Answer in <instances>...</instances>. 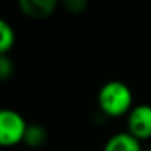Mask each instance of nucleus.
<instances>
[{
  "instance_id": "f257e3e1",
  "label": "nucleus",
  "mask_w": 151,
  "mask_h": 151,
  "mask_svg": "<svg viewBox=\"0 0 151 151\" xmlns=\"http://www.w3.org/2000/svg\"><path fill=\"white\" fill-rule=\"evenodd\" d=\"M98 107L101 114L110 119L127 116L135 107L132 89L120 80L107 82L98 92Z\"/></svg>"
},
{
  "instance_id": "6e6552de",
  "label": "nucleus",
  "mask_w": 151,
  "mask_h": 151,
  "mask_svg": "<svg viewBox=\"0 0 151 151\" xmlns=\"http://www.w3.org/2000/svg\"><path fill=\"white\" fill-rule=\"evenodd\" d=\"M59 5L65 12L71 15H80L88 9L89 0H59Z\"/></svg>"
},
{
  "instance_id": "9d476101",
  "label": "nucleus",
  "mask_w": 151,
  "mask_h": 151,
  "mask_svg": "<svg viewBox=\"0 0 151 151\" xmlns=\"http://www.w3.org/2000/svg\"><path fill=\"white\" fill-rule=\"evenodd\" d=\"M22 151H36V150H30V148H27V150H22Z\"/></svg>"
},
{
  "instance_id": "9b49d317",
  "label": "nucleus",
  "mask_w": 151,
  "mask_h": 151,
  "mask_svg": "<svg viewBox=\"0 0 151 151\" xmlns=\"http://www.w3.org/2000/svg\"><path fill=\"white\" fill-rule=\"evenodd\" d=\"M144 151H151V148H145V150H144Z\"/></svg>"
},
{
  "instance_id": "423d86ee",
  "label": "nucleus",
  "mask_w": 151,
  "mask_h": 151,
  "mask_svg": "<svg viewBox=\"0 0 151 151\" xmlns=\"http://www.w3.org/2000/svg\"><path fill=\"white\" fill-rule=\"evenodd\" d=\"M46 141H47V130L43 124H39V123L28 124V129L24 138V144L27 145V148L37 150L42 145H45Z\"/></svg>"
},
{
  "instance_id": "f03ea898",
  "label": "nucleus",
  "mask_w": 151,
  "mask_h": 151,
  "mask_svg": "<svg viewBox=\"0 0 151 151\" xmlns=\"http://www.w3.org/2000/svg\"><path fill=\"white\" fill-rule=\"evenodd\" d=\"M28 123L22 114L12 108L0 111V145L12 148L24 142Z\"/></svg>"
},
{
  "instance_id": "39448f33",
  "label": "nucleus",
  "mask_w": 151,
  "mask_h": 151,
  "mask_svg": "<svg viewBox=\"0 0 151 151\" xmlns=\"http://www.w3.org/2000/svg\"><path fill=\"white\" fill-rule=\"evenodd\" d=\"M102 151H144V148L142 142L126 130L110 136L104 144Z\"/></svg>"
},
{
  "instance_id": "1a4fd4ad",
  "label": "nucleus",
  "mask_w": 151,
  "mask_h": 151,
  "mask_svg": "<svg viewBox=\"0 0 151 151\" xmlns=\"http://www.w3.org/2000/svg\"><path fill=\"white\" fill-rule=\"evenodd\" d=\"M14 74V61L8 53L0 55V79L3 82L9 80V77Z\"/></svg>"
},
{
  "instance_id": "0eeeda50",
  "label": "nucleus",
  "mask_w": 151,
  "mask_h": 151,
  "mask_svg": "<svg viewBox=\"0 0 151 151\" xmlns=\"http://www.w3.org/2000/svg\"><path fill=\"white\" fill-rule=\"evenodd\" d=\"M17 42V34L14 27L6 21L0 19V53H9Z\"/></svg>"
},
{
  "instance_id": "20e7f679",
  "label": "nucleus",
  "mask_w": 151,
  "mask_h": 151,
  "mask_svg": "<svg viewBox=\"0 0 151 151\" xmlns=\"http://www.w3.org/2000/svg\"><path fill=\"white\" fill-rule=\"evenodd\" d=\"M18 9L27 18L46 19L59 6V0H17Z\"/></svg>"
},
{
  "instance_id": "7ed1b4c3",
  "label": "nucleus",
  "mask_w": 151,
  "mask_h": 151,
  "mask_svg": "<svg viewBox=\"0 0 151 151\" xmlns=\"http://www.w3.org/2000/svg\"><path fill=\"white\" fill-rule=\"evenodd\" d=\"M126 129L141 142L151 139V105H135L126 116Z\"/></svg>"
}]
</instances>
